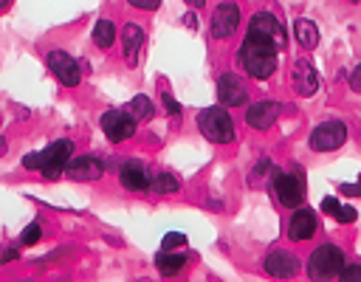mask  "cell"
<instances>
[{
    "label": "cell",
    "mask_w": 361,
    "mask_h": 282,
    "mask_svg": "<svg viewBox=\"0 0 361 282\" xmlns=\"http://www.w3.org/2000/svg\"><path fill=\"white\" fill-rule=\"evenodd\" d=\"M280 46L274 40H265L260 34H249L246 31V40L240 43L237 48V66L243 74H249L251 79H271L277 71V57H280Z\"/></svg>",
    "instance_id": "obj_1"
},
{
    "label": "cell",
    "mask_w": 361,
    "mask_h": 282,
    "mask_svg": "<svg viewBox=\"0 0 361 282\" xmlns=\"http://www.w3.org/2000/svg\"><path fill=\"white\" fill-rule=\"evenodd\" d=\"M198 130L206 141H212V144H231L237 130H234V119L229 113L226 105H215V108H203L198 113Z\"/></svg>",
    "instance_id": "obj_2"
},
{
    "label": "cell",
    "mask_w": 361,
    "mask_h": 282,
    "mask_svg": "<svg viewBox=\"0 0 361 282\" xmlns=\"http://www.w3.org/2000/svg\"><path fill=\"white\" fill-rule=\"evenodd\" d=\"M271 186H274V195L280 201V206L285 209H296L305 203V175L302 170H291V172H271Z\"/></svg>",
    "instance_id": "obj_3"
},
{
    "label": "cell",
    "mask_w": 361,
    "mask_h": 282,
    "mask_svg": "<svg viewBox=\"0 0 361 282\" xmlns=\"http://www.w3.org/2000/svg\"><path fill=\"white\" fill-rule=\"evenodd\" d=\"M344 252L333 243H322L319 248H313L308 257V276L311 279H333L342 274L344 268Z\"/></svg>",
    "instance_id": "obj_4"
},
{
    "label": "cell",
    "mask_w": 361,
    "mask_h": 282,
    "mask_svg": "<svg viewBox=\"0 0 361 282\" xmlns=\"http://www.w3.org/2000/svg\"><path fill=\"white\" fill-rule=\"evenodd\" d=\"M102 130H105V139L113 141V144H122L127 139L136 136V128H138V119L127 110V108H113V110H105L102 119Z\"/></svg>",
    "instance_id": "obj_5"
},
{
    "label": "cell",
    "mask_w": 361,
    "mask_h": 282,
    "mask_svg": "<svg viewBox=\"0 0 361 282\" xmlns=\"http://www.w3.org/2000/svg\"><path fill=\"white\" fill-rule=\"evenodd\" d=\"M71 159H74V141L71 139H56V141H51L43 150V167H40V172L48 181H54L59 175H65Z\"/></svg>",
    "instance_id": "obj_6"
},
{
    "label": "cell",
    "mask_w": 361,
    "mask_h": 282,
    "mask_svg": "<svg viewBox=\"0 0 361 282\" xmlns=\"http://www.w3.org/2000/svg\"><path fill=\"white\" fill-rule=\"evenodd\" d=\"M347 141V124L339 119H327L322 124H316L308 144L313 152H330V150H339Z\"/></svg>",
    "instance_id": "obj_7"
},
{
    "label": "cell",
    "mask_w": 361,
    "mask_h": 282,
    "mask_svg": "<svg viewBox=\"0 0 361 282\" xmlns=\"http://www.w3.org/2000/svg\"><path fill=\"white\" fill-rule=\"evenodd\" d=\"M45 62H48V71L56 77V82H59V85H65V88H76V85L82 82V68H79V62H76L68 51H59V48H54V51H48Z\"/></svg>",
    "instance_id": "obj_8"
},
{
    "label": "cell",
    "mask_w": 361,
    "mask_h": 282,
    "mask_svg": "<svg viewBox=\"0 0 361 282\" xmlns=\"http://www.w3.org/2000/svg\"><path fill=\"white\" fill-rule=\"evenodd\" d=\"M240 6L234 3V0H223V3H218V9L212 12V23H209V31H212L215 40H229L234 37V31L240 26Z\"/></svg>",
    "instance_id": "obj_9"
},
{
    "label": "cell",
    "mask_w": 361,
    "mask_h": 282,
    "mask_svg": "<svg viewBox=\"0 0 361 282\" xmlns=\"http://www.w3.org/2000/svg\"><path fill=\"white\" fill-rule=\"evenodd\" d=\"M291 88L299 93V97H313V93L319 90V74L313 68V62L308 57H299L293 59L291 66Z\"/></svg>",
    "instance_id": "obj_10"
},
{
    "label": "cell",
    "mask_w": 361,
    "mask_h": 282,
    "mask_svg": "<svg viewBox=\"0 0 361 282\" xmlns=\"http://www.w3.org/2000/svg\"><path fill=\"white\" fill-rule=\"evenodd\" d=\"M218 99L226 108H243L249 105V88L237 74H220L218 77Z\"/></svg>",
    "instance_id": "obj_11"
},
{
    "label": "cell",
    "mask_w": 361,
    "mask_h": 282,
    "mask_svg": "<svg viewBox=\"0 0 361 282\" xmlns=\"http://www.w3.org/2000/svg\"><path fill=\"white\" fill-rule=\"evenodd\" d=\"M118 181H122V186L127 192H149V181H153V175H149L144 161L127 159L122 167H118Z\"/></svg>",
    "instance_id": "obj_12"
},
{
    "label": "cell",
    "mask_w": 361,
    "mask_h": 282,
    "mask_svg": "<svg viewBox=\"0 0 361 282\" xmlns=\"http://www.w3.org/2000/svg\"><path fill=\"white\" fill-rule=\"evenodd\" d=\"M249 34H260L265 40H274L280 48L285 46V28L274 12H257L249 20Z\"/></svg>",
    "instance_id": "obj_13"
},
{
    "label": "cell",
    "mask_w": 361,
    "mask_h": 282,
    "mask_svg": "<svg viewBox=\"0 0 361 282\" xmlns=\"http://www.w3.org/2000/svg\"><path fill=\"white\" fill-rule=\"evenodd\" d=\"M277 119H280V102L274 99H260L246 108V124L254 130H271Z\"/></svg>",
    "instance_id": "obj_14"
},
{
    "label": "cell",
    "mask_w": 361,
    "mask_h": 282,
    "mask_svg": "<svg viewBox=\"0 0 361 282\" xmlns=\"http://www.w3.org/2000/svg\"><path fill=\"white\" fill-rule=\"evenodd\" d=\"M319 229V217L313 209H296L288 221V240L291 243H302V240H311Z\"/></svg>",
    "instance_id": "obj_15"
},
{
    "label": "cell",
    "mask_w": 361,
    "mask_h": 282,
    "mask_svg": "<svg viewBox=\"0 0 361 282\" xmlns=\"http://www.w3.org/2000/svg\"><path fill=\"white\" fill-rule=\"evenodd\" d=\"M265 274L277 276V279H291L299 274V260L296 254L285 252V248H274V252H268L265 257Z\"/></svg>",
    "instance_id": "obj_16"
},
{
    "label": "cell",
    "mask_w": 361,
    "mask_h": 282,
    "mask_svg": "<svg viewBox=\"0 0 361 282\" xmlns=\"http://www.w3.org/2000/svg\"><path fill=\"white\" fill-rule=\"evenodd\" d=\"M65 175H68L71 181H79V183H85V181H99V178L105 175V164H102L99 159H94V155H76V159H71Z\"/></svg>",
    "instance_id": "obj_17"
},
{
    "label": "cell",
    "mask_w": 361,
    "mask_h": 282,
    "mask_svg": "<svg viewBox=\"0 0 361 282\" xmlns=\"http://www.w3.org/2000/svg\"><path fill=\"white\" fill-rule=\"evenodd\" d=\"M144 40H147V34H144V28H141L138 23H127V26L122 28V51H125V62H127L130 68L138 66Z\"/></svg>",
    "instance_id": "obj_18"
},
{
    "label": "cell",
    "mask_w": 361,
    "mask_h": 282,
    "mask_svg": "<svg viewBox=\"0 0 361 282\" xmlns=\"http://www.w3.org/2000/svg\"><path fill=\"white\" fill-rule=\"evenodd\" d=\"M293 34H296V43L302 46L305 51H313L316 46H319V26L313 23V20H308V17H299L296 23H293Z\"/></svg>",
    "instance_id": "obj_19"
},
{
    "label": "cell",
    "mask_w": 361,
    "mask_h": 282,
    "mask_svg": "<svg viewBox=\"0 0 361 282\" xmlns=\"http://www.w3.org/2000/svg\"><path fill=\"white\" fill-rule=\"evenodd\" d=\"M156 265H158V271L161 274H167V276H172V274H180V268L187 265V254H180V248L178 252H161L156 254Z\"/></svg>",
    "instance_id": "obj_20"
},
{
    "label": "cell",
    "mask_w": 361,
    "mask_h": 282,
    "mask_svg": "<svg viewBox=\"0 0 361 282\" xmlns=\"http://www.w3.org/2000/svg\"><path fill=\"white\" fill-rule=\"evenodd\" d=\"M116 37H118V31H116V23L113 20H96V26H94V43H96V48H102V51H110L113 48V43H116Z\"/></svg>",
    "instance_id": "obj_21"
},
{
    "label": "cell",
    "mask_w": 361,
    "mask_h": 282,
    "mask_svg": "<svg viewBox=\"0 0 361 282\" xmlns=\"http://www.w3.org/2000/svg\"><path fill=\"white\" fill-rule=\"evenodd\" d=\"M180 190V181L172 172H156L153 181H149V195H172Z\"/></svg>",
    "instance_id": "obj_22"
},
{
    "label": "cell",
    "mask_w": 361,
    "mask_h": 282,
    "mask_svg": "<svg viewBox=\"0 0 361 282\" xmlns=\"http://www.w3.org/2000/svg\"><path fill=\"white\" fill-rule=\"evenodd\" d=\"M127 110H130L138 121H149V119L156 116V105H153V99L144 97V93H138V97H133V99H130Z\"/></svg>",
    "instance_id": "obj_23"
},
{
    "label": "cell",
    "mask_w": 361,
    "mask_h": 282,
    "mask_svg": "<svg viewBox=\"0 0 361 282\" xmlns=\"http://www.w3.org/2000/svg\"><path fill=\"white\" fill-rule=\"evenodd\" d=\"M184 243H187V234H180V232H169V234H164L161 248H164V252H178V248H184Z\"/></svg>",
    "instance_id": "obj_24"
},
{
    "label": "cell",
    "mask_w": 361,
    "mask_h": 282,
    "mask_svg": "<svg viewBox=\"0 0 361 282\" xmlns=\"http://www.w3.org/2000/svg\"><path fill=\"white\" fill-rule=\"evenodd\" d=\"M40 237H43V229H40L37 223H28V226L23 229V234H20V243H23V245H37Z\"/></svg>",
    "instance_id": "obj_25"
},
{
    "label": "cell",
    "mask_w": 361,
    "mask_h": 282,
    "mask_svg": "<svg viewBox=\"0 0 361 282\" xmlns=\"http://www.w3.org/2000/svg\"><path fill=\"white\" fill-rule=\"evenodd\" d=\"M339 279H344V282H353V279H361V263H347V265L342 268V274H339Z\"/></svg>",
    "instance_id": "obj_26"
},
{
    "label": "cell",
    "mask_w": 361,
    "mask_h": 282,
    "mask_svg": "<svg viewBox=\"0 0 361 282\" xmlns=\"http://www.w3.org/2000/svg\"><path fill=\"white\" fill-rule=\"evenodd\" d=\"M133 9H141V12H156L161 6V0H127Z\"/></svg>",
    "instance_id": "obj_27"
},
{
    "label": "cell",
    "mask_w": 361,
    "mask_h": 282,
    "mask_svg": "<svg viewBox=\"0 0 361 282\" xmlns=\"http://www.w3.org/2000/svg\"><path fill=\"white\" fill-rule=\"evenodd\" d=\"M23 167L40 172V167H43V150H40V152H32V155H25V159H23Z\"/></svg>",
    "instance_id": "obj_28"
},
{
    "label": "cell",
    "mask_w": 361,
    "mask_h": 282,
    "mask_svg": "<svg viewBox=\"0 0 361 282\" xmlns=\"http://www.w3.org/2000/svg\"><path fill=\"white\" fill-rule=\"evenodd\" d=\"M161 102H164V108H167V113H169L172 119H178V116H180V105L175 102V97H172V93H164V97H161Z\"/></svg>",
    "instance_id": "obj_29"
},
{
    "label": "cell",
    "mask_w": 361,
    "mask_h": 282,
    "mask_svg": "<svg viewBox=\"0 0 361 282\" xmlns=\"http://www.w3.org/2000/svg\"><path fill=\"white\" fill-rule=\"evenodd\" d=\"M339 192H342L344 198H361V181H358V183H342Z\"/></svg>",
    "instance_id": "obj_30"
},
{
    "label": "cell",
    "mask_w": 361,
    "mask_h": 282,
    "mask_svg": "<svg viewBox=\"0 0 361 282\" xmlns=\"http://www.w3.org/2000/svg\"><path fill=\"white\" fill-rule=\"evenodd\" d=\"M355 217H358V214H355V209L342 203V209H339V214H336V221H339V223H353Z\"/></svg>",
    "instance_id": "obj_31"
},
{
    "label": "cell",
    "mask_w": 361,
    "mask_h": 282,
    "mask_svg": "<svg viewBox=\"0 0 361 282\" xmlns=\"http://www.w3.org/2000/svg\"><path fill=\"white\" fill-rule=\"evenodd\" d=\"M339 209H342L339 198H324V201H322V212H324V214H333V217H336Z\"/></svg>",
    "instance_id": "obj_32"
},
{
    "label": "cell",
    "mask_w": 361,
    "mask_h": 282,
    "mask_svg": "<svg viewBox=\"0 0 361 282\" xmlns=\"http://www.w3.org/2000/svg\"><path fill=\"white\" fill-rule=\"evenodd\" d=\"M265 172H274V170H271V161H260V164L254 167V172H251V181L257 183V181H260Z\"/></svg>",
    "instance_id": "obj_33"
},
{
    "label": "cell",
    "mask_w": 361,
    "mask_h": 282,
    "mask_svg": "<svg viewBox=\"0 0 361 282\" xmlns=\"http://www.w3.org/2000/svg\"><path fill=\"white\" fill-rule=\"evenodd\" d=\"M350 88L361 93V62H358V66L353 68V74H350Z\"/></svg>",
    "instance_id": "obj_34"
},
{
    "label": "cell",
    "mask_w": 361,
    "mask_h": 282,
    "mask_svg": "<svg viewBox=\"0 0 361 282\" xmlns=\"http://www.w3.org/2000/svg\"><path fill=\"white\" fill-rule=\"evenodd\" d=\"M12 260H17V248H6V252H3V260H0V263H12Z\"/></svg>",
    "instance_id": "obj_35"
},
{
    "label": "cell",
    "mask_w": 361,
    "mask_h": 282,
    "mask_svg": "<svg viewBox=\"0 0 361 282\" xmlns=\"http://www.w3.org/2000/svg\"><path fill=\"white\" fill-rule=\"evenodd\" d=\"M184 23H187V28H192V31H195V28H198V20H195V12H187V14H184Z\"/></svg>",
    "instance_id": "obj_36"
},
{
    "label": "cell",
    "mask_w": 361,
    "mask_h": 282,
    "mask_svg": "<svg viewBox=\"0 0 361 282\" xmlns=\"http://www.w3.org/2000/svg\"><path fill=\"white\" fill-rule=\"evenodd\" d=\"M187 3H189L192 9H203V6H206V0H187Z\"/></svg>",
    "instance_id": "obj_37"
},
{
    "label": "cell",
    "mask_w": 361,
    "mask_h": 282,
    "mask_svg": "<svg viewBox=\"0 0 361 282\" xmlns=\"http://www.w3.org/2000/svg\"><path fill=\"white\" fill-rule=\"evenodd\" d=\"M344 3H361V0H344Z\"/></svg>",
    "instance_id": "obj_38"
}]
</instances>
